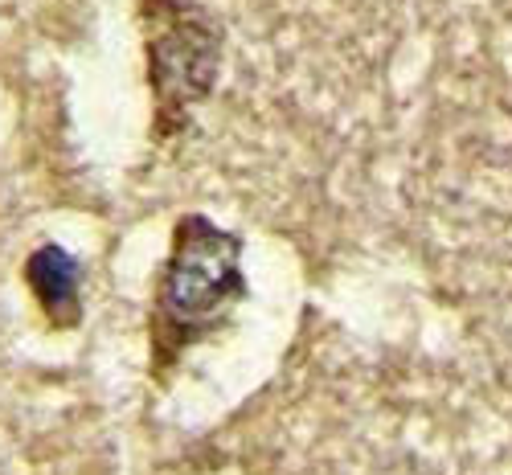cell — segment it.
<instances>
[{"label":"cell","instance_id":"obj_1","mask_svg":"<svg viewBox=\"0 0 512 475\" xmlns=\"http://www.w3.org/2000/svg\"><path fill=\"white\" fill-rule=\"evenodd\" d=\"M238 263V234L209 222L205 213H185L177 222L152 304V365L168 369L189 344L222 328L230 308L246 295Z\"/></svg>","mask_w":512,"mask_h":475},{"label":"cell","instance_id":"obj_3","mask_svg":"<svg viewBox=\"0 0 512 475\" xmlns=\"http://www.w3.org/2000/svg\"><path fill=\"white\" fill-rule=\"evenodd\" d=\"M25 283L37 295L41 312L50 316V324H58V328L78 324V316H82V304H78L82 299V275H78V263L62 246L33 250L29 263H25Z\"/></svg>","mask_w":512,"mask_h":475},{"label":"cell","instance_id":"obj_2","mask_svg":"<svg viewBox=\"0 0 512 475\" xmlns=\"http://www.w3.org/2000/svg\"><path fill=\"white\" fill-rule=\"evenodd\" d=\"M148 21V74L160 132H173L193 103H201L222 62V29L189 0H144Z\"/></svg>","mask_w":512,"mask_h":475}]
</instances>
